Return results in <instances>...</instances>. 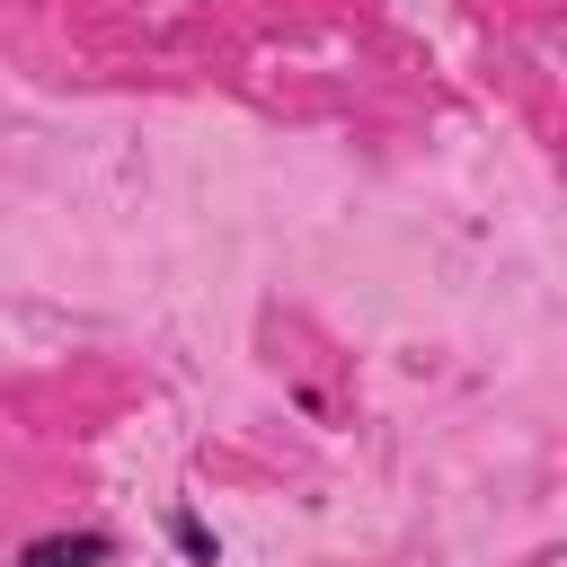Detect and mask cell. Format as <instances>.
<instances>
[{"instance_id": "1", "label": "cell", "mask_w": 567, "mask_h": 567, "mask_svg": "<svg viewBox=\"0 0 567 567\" xmlns=\"http://www.w3.org/2000/svg\"><path fill=\"white\" fill-rule=\"evenodd\" d=\"M115 558V532H97V523H80V532H35L27 549H18V567H106Z\"/></svg>"}, {"instance_id": "2", "label": "cell", "mask_w": 567, "mask_h": 567, "mask_svg": "<svg viewBox=\"0 0 567 567\" xmlns=\"http://www.w3.org/2000/svg\"><path fill=\"white\" fill-rule=\"evenodd\" d=\"M168 540H177V558H186V567H221V540L204 532V514H195V505H168Z\"/></svg>"}]
</instances>
